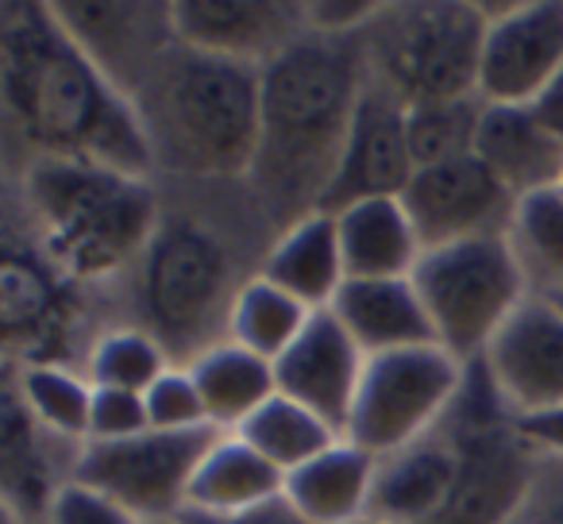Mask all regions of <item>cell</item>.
Returning <instances> with one entry per match:
<instances>
[{"label":"cell","mask_w":563,"mask_h":524,"mask_svg":"<svg viewBox=\"0 0 563 524\" xmlns=\"http://www.w3.org/2000/svg\"><path fill=\"white\" fill-rule=\"evenodd\" d=\"M486 9L471 0L383 4L363 32L367 74L406 109L478 97Z\"/></svg>","instance_id":"obj_6"},{"label":"cell","mask_w":563,"mask_h":524,"mask_svg":"<svg viewBox=\"0 0 563 524\" xmlns=\"http://www.w3.org/2000/svg\"><path fill=\"white\" fill-rule=\"evenodd\" d=\"M375 455L355 447L352 439H336L329 451L309 459L294 475H286V501L309 524H355L371 509L375 486Z\"/></svg>","instance_id":"obj_25"},{"label":"cell","mask_w":563,"mask_h":524,"mask_svg":"<svg viewBox=\"0 0 563 524\" xmlns=\"http://www.w3.org/2000/svg\"><path fill=\"white\" fill-rule=\"evenodd\" d=\"M548 301H552V305H555V309H560V313H563V290H560V293H552V298H548Z\"/></svg>","instance_id":"obj_42"},{"label":"cell","mask_w":563,"mask_h":524,"mask_svg":"<svg viewBox=\"0 0 563 524\" xmlns=\"http://www.w3.org/2000/svg\"><path fill=\"white\" fill-rule=\"evenodd\" d=\"M263 70L178 47L132 97L158 186H240L258 150Z\"/></svg>","instance_id":"obj_5"},{"label":"cell","mask_w":563,"mask_h":524,"mask_svg":"<svg viewBox=\"0 0 563 524\" xmlns=\"http://www.w3.org/2000/svg\"><path fill=\"white\" fill-rule=\"evenodd\" d=\"M258 275L290 298H298L309 313H329L347 282L336 216L313 212V216L290 224L271 243Z\"/></svg>","instance_id":"obj_23"},{"label":"cell","mask_w":563,"mask_h":524,"mask_svg":"<svg viewBox=\"0 0 563 524\" xmlns=\"http://www.w3.org/2000/svg\"><path fill=\"white\" fill-rule=\"evenodd\" d=\"M378 9L375 0H309V27L317 35H363L375 24Z\"/></svg>","instance_id":"obj_38"},{"label":"cell","mask_w":563,"mask_h":524,"mask_svg":"<svg viewBox=\"0 0 563 524\" xmlns=\"http://www.w3.org/2000/svg\"><path fill=\"white\" fill-rule=\"evenodd\" d=\"M4 163L74 158L155 178L135 104L66 35L43 0L0 4Z\"/></svg>","instance_id":"obj_2"},{"label":"cell","mask_w":563,"mask_h":524,"mask_svg":"<svg viewBox=\"0 0 563 524\" xmlns=\"http://www.w3.org/2000/svg\"><path fill=\"white\" fill-rule=\"evenodd\" d=\"M58 24L93 66L132 101L143 81L178 47L174 4L151 0H55Z\"/></svg>","instance_id":"obj_12"},{"label":"cell","mask_w":563,"mask_h":524,"mask_svg":"<svg viewBox=\"0 0 563 524\" xmlns=\"http://www.w3.org/2000/svg\"><path fill=\"white\" fill-rule=\"evenodd\" d=\"M463 382V363L440 344L375 355L363 370L344 439L383 459L440 428Z\"/></svg>","instance_id":"obj_10"},{"label":"cell","mask_w":563,"mask_h":524,"mask_svg":"<svg viewBox=\"0 0 563 524\" xmlns=\"http://www.w3.org/2000/svg\"><path fill=\"white\" fill-rule=\"evenodd\" d=\"M460 451L444 428L375 462L367 516L383 524H429L455 482Z\"/></svg>","instance_id":"obj_22"},{"label":"cell","mask_w":563,"mask_h":524,"mask_svg":"<svg viewBox=\"0 0 563 524\" xmlns=\"http://www.w3.org/2000/svg\"><path fill=\"white\" fill-rule=\"evenodd\" d=\"M43 524H140V521H135L132 513H124L117 501L89 490V486L70 482L55 498V505H51V513Z\"/></svg>","instance_id":"obj_36"},{"label":"cell","mask_w":563,"mask_h":524,"mask_svg":"<svg viewBox=\"0 0 563 524\" xmlns=\"http://www.w3.org/2000/svg\"><path fill=\"white\" fill-rule=\"evenodd\" d=\"M509 243L529 278L532 298H552L563 290V189H544L517 201Z\"/></svg>","instance_id":"obj_32"},{"label":"cell","mask_w":563,"mask_h":524,"mask_svg":"<svg viewBox=\"0 0 563 524\" xmlns=\"http://www.w3.org/2000/svg\"><path fill=\"white\" fill-rule=\"evenodd\" d=\"M151 428L147 401L132 390H97L93 416H89V444H112V439H132Z\"/></svg>","instance_id":"obj_35"},{"label":"cell","mask_w":563,"mask_h":524,"mask_svg":"<svg viewBox=\"0 0 563 524\" xmlns=\"http://www.w3.org/2000/svg\"><path fill=\"white\" fill-rule=\"evenodd\" d=\"M4 224L16 227L55 275L97 301L117 321L124 286L163 216L155 178L74 158L4 163Z\"/></svg>","instance_id":"obj_3"},{"label":"cell","mask_w":563,"mask_h":524,"mask_svg":"<svg viewBox=\"0 0 563 524\" xmlns=\"http://www.w3.org/2000/svg\"><path fill=\"white\" fill-rule=\"evenodd\" d=\"M86 444H70L47 432L16 393L4 386L0 401V498L4 516L20 524H43L55 498L74 482Z\"/></svg>","instance_id":"obj_17"},{"label":"cell","mask_w":563,"mask_h":524,"mask_svg":"<svg viewBox=\"0 0 563 524\" xmlns=\"http://www.w3.org/2000/svg\"><path fill=\"white\" fill-rule=\"evenodd\" d=\"M163 216L124 286L117 321L140 324L178 367L228 339L240 290L278 239L240 186H158Z\"/></svg>","instance_id":"obj_1"},{"label":"cell","mask_w":563,"mask_h":524,"mask_svg":"<svg viewBox=\"0 0 563 524\" xmlns=\"http://www.w3.org/2000/svg\"><path fill=\"white\" fill-rule=\"evenodd\" d=\"M4 386L47 432L70 444H89L97 386L66 363H4Z\"/></svg>","instance_id":"obj_28"},{"label":"cell","mask_w":563,"mask_h":524,"mask_svg":"<svg viewBox=\"0 0 563 524\" xmlns=\"http://www.w3.org/2000/svg\"><path fill=\"white\" fill-rule=\"evenodd\" d=\"M483 359L517 416L563 405V313L548 298L525 301Z\"/></svg>","instance_id":"obj_18"},{"label":"cell","mask_w":563,"mask_h":524,"mask_svg":"<svg viewBox=\"0 0 563 524\" xmlns=\"http://www.w3.org/2000/svg\"><path fill=\"white\" fill-rule=\"evenodd\" d=\"M151 524H181V521H151Z\"/></svg>","instance_id":"obj_44"},{"label":"cell","mask_w":563,"mask_h":524,"mask_svg":"<svg viewBox=\"0 0 563 524\" xmlns=\"http://www.w3.org/2000/svg\"><path fill=\"white\" fill-rule=\"evenodd\" d=\"M363 89V35L340 40L309 32L286 55L263 66L258 150L247 174V193L274 235L324 212Z\"/></svg>","instance_id":"obj_4"},{"label":"cell","mask_w":563,"mask_h":524,"mask_svg":"<svg viewBox=\"0 0 563 524\" xmlns=\"http://www.w3.org/2000/svg\"><path fill=\"white\" fill-rule=\"evenodd\" d=\"M286 498V475L258 455L240 432H220L217 444L197 462L189 505L197 513H243Z\"/></svg>","instance_id":"obj_26"},{"label":"cell","mask_w":563,"mask_h":524,"mask_svg":"<svg viewBox=\"0 0 563 524\" xmlns=\"http://www.w3.org/2000/svg\"><path fill=\"white\" fill-rule=\"evenodd\" d=\"M486 40L478 97L486 104H532L563 70V0L483 4Z\"/></svg>","instance_id":"obj_13"},{"label":"cell","mask_w":563,"mask_h":524,"mask_svg":"<svg viewBox=\"0 0 563 524\" xmlns=\"http://www.w3.org/2000/svg\"><path fill=\"white\" fill-rule=\"evenodd\" d=\"M363 370H367V355L347 336L336 313H313V321L306 324L298 344L274 363L278 393L313 409L340 436H344L347 416H352Z\"/></svg>","instance_id":"obj_19"},{"label":"cell","mask_w":563,"mask_h":524,"mask_svg":"<svg viewBox=\"0 0 563 524\" xmlns=\"http://www.w3.org/2000/svg\"><path fill=\"white\" fill-rule=\"evenodd\" d=\"M440 428L460 451L455 482L429 524H509L544 455L521 436L486 359L463 363V382Z\"/></svg>","instance_id":"obj_7"},{"label":"cell","mask_w":563,"mask_h":524,"mask_svg":"<svg viewBox=\"0 0 563 524\" xmlns=\"http://www.w3.org/2000/svg\"><path fill=\"white\" fill-rule=\"evenodd\" d=\"M517 428L521 436L537 447L548 459H563V405L548 409V413H532V416H517Z\"/></svg>","instance_id":"obj_40"},{"label":"cell","mask_w":563,"mask_h":524,"mask_svg":"<svg viewBox=\"0 0 563 524\" xmlns=\"http://www.w3.org/2000/svg\"><path fill=\"white\" fill-rule=\"evenodd\" d=\"M355 524H383V521H375V516H363V521H355Z\"/></svg>","instance_id":"obj_43"},{"label":"cell","mask_w":563,"mask_h":524,"mask_svg":"<svg viewBox=\"0 0 563 524\" xmlns=\"http://www.w3.org/2000/svg\"><path fill=\"white\" fill-rule=\"evenodd\" d=\"M532 112L540 116V124L548 127V132L555 135V140L563 143V70L555 74L552 81H548L544 93L532 101Z\"/></svg>","instance_id":"obj_41"},{"label":"cell","mask_w":563,"mask_h":524,"mask_svg":"<svg viewBox=\"0 0 563 524\" xmlns=\"http://www.w3.org/2000/svg\"><path fill=\"white\" fill-rule=\"evenodd\" d=\"M483 97H463V101L409 109V147H413L417 170L471 155L475 150L478 120H483Z\"/></svg>","instance_id":"obj_33"},{"label":"cell","mask_w":563,"mask_h":524,"mask_svg":"<svg viewBox=\"0 0 563 524\" xmlns=\"http://www.w3.org/2000/svg\"><path fill=\"white\" fill-rule=\"evenodd\" d=\"M309 321H313V313L298 298H290V293L278 290L274 282H266L263 275H255L232 305L228 339L255 352L258 359L278 363L282 355L298 344V336L306 332Z\"/></svg>","instance_id":"obj_29"},{"label":"cell","mask_w":563,"mask_h":524,"mask_svg":"<svg viewBox=\"0 0 563 524\" xmlns=\"http://www.w3.org/2000/svg\"><path fill=\"white\" fill-rule=\"evenodd\" d=\"M329 313H336L367 359L437 344L413 278H347Z\"/></svg>","instance_id":"obj_21"},{"label":"cell","mask_w":563,"mask_h":524,"mask_svg":"<svg viewBox=\"0 0 563 524\" xmlns=\"http://www.w3.org/2000/svg\"><path fill=\"white\" fill-rule=\"evenodd\" d=\"M189 375L201 390L205 413L217 432H240L278 393L274 363L258 359L255 352L232 344V339L197 355L189 363Z\"/></svg>","instance_id":"obj_27"},{"label":"cell","mask_w":563,"mask_h":524,"mask_svg":"<svg viewBox=\"0 0 563 524\" xmlns=\"http://www.w3.org/2000/svg\"><path fill=\"white\" fill-rule=\"evenodd\" d=\"M178 521L181 524H309L286 498L258 509H243V513H197V509H186Z\"/></svg>","instance_id":"obj_39"},{"label":"cell","mask_w":563,"mask_h":524,"mask_svg":"<svg viewBox=\"0 0 563 524\" xmlns=\"http://www.w3.org/2000/svg\"><path fill=\"white\" fill-rule=\"evenodd\" d=\"M174 27L186 47L258 70L313 32L301 0H174Z\"/></svg>","instance_id":"obj_15"},{"label":"cell","mask_w":563,"mask_h":524,"mask_svg":"<svg viewBox=\"0 0 563 524\" xmlns=\"http://www.w3.org/2000/svg\"><path fill=\"white\" fill-rule=\"evenodd\" d=\"M560 189H563V181H560Z\"/></svg>","instance_id":"obj_46"},{"label":"cell","mask_w":563,"mask_h":524,"mask_svg":"<svg viewBox=\"0 0 563 524\" xmlns=\"http://www.w3.org/2000/svg\"><path fill=\"white\" fill-rule=\"evenodd\" d=\"M0 316H4V363H86L97 332L109 316L89 293L47 267V258L4 224L0 263Z\"/></svg>","instance_id":"obj_9"},{"label":"cell","mask_w":563,"mask_h":524,"mask_svg":"<svg viewBox=\"0 0 563 524\" xmlns=\"http://www.w3.org/2000/svg\"><path fill=\"white\" fill-rule=\"evenodd\" d=\"M217 428L158 432L147 428L132 439L86 444L74 482L89 486L101 498L117 501L140 524L178 521L189 505L197 462L217 444Z\"/></svg>","instance_id":"obj_11"},{"label":"cell","mask_w":563,"mask_h":524,"mask_svg":"<svg viewBox=\"0 0 563 524\" xmlns=\"http://www.w3.org/2000/svg\"><path fill=\"white\" fill-rule=\"evenodd\" d=\"M240 436L247 439L258 455H266L282 475H294V470L306 467L309 459L329 451L336 439H344L329 421H321L313 409L298 405V401L286 398V393H274V398L243 424Z\"/></svg>","instance_id":"obj_30"},{"label":"cell","mask_w":563,"mask_h":524,"mask_svg":"<svg viewBox=\"0 0 563 524\" xmlns=\"http://www.w3.org/2000/svg\"><path fill=\"white\" fill-rule=\"evenodd\" d=\"M413 286L429 309L437 344L460 363L483 359L509 316L532 298L509 235H478L424 250Z\"/></svg>","instance_id":"obj_8"},{"label":"cell","mask_w":563,"mask_h":524,"mask_svg":"<svg viewBox=\"0 0 563 524\" xmlns=\"http://www.w3.org/2000/svg\"><path fill=\"white\" fill-rule=\"evenodd\" d=\"M147 416L151 428L158 432H194V428H212L209 413H205L201 390H197L189 367H170L147 393Z\"/></svg>","instance_id":"obj_34"},{"label":"cell","mask_w":563,"mask_h":524,"mask_svg":"<svg viewBox=\"0 0 563 524\" xmlns=\"http://www.w3.org/2000/svg\"><path fill=\"white\" fill-rule=\"evenodd\" d=\"M471 155L521 201L563 181V143L540 124L532 104H483Z\"/></svg>","instance_id":"obj_20"},{"label":"cell","mask_w":563,"mask_h":524,"mask_svg":"<svg viewBox=\"0 0 563 524\" xmlns=\"http://www.w3.org/2000/svg\"><path fill=\"white\" fill-rule=\"evenodd\" d=\"M4 524H20V521H12V516H4Z\"/></svg>","instance_id":"obj_45"},{"label":"cell","mask_w":563,"mask_h":524,"mask_svg":"<svg viewBox=\"0 0 563 524\" xmlns=\"http://www.w3.org/2000/svg\"><path fill=\"white\" fill-rule=\"evenodd\" d=\"M509 524H563V459H540L532 490L525 493Z\"/></svg>","instance_id":"obj_37"},{"label":"cell","mask_w":563,"mask_h":524,"mask_svg":"<svg viewBox=\"0 0 563 524\" xmlns=\"http://www.w3.org/2000/svg\"><path fill=\"white\" fill-rule=\"evenodd\" d=\"M413 174L417 163L409 147V109L398 97L378 89L367 74V89L347 127L344 158H340L324 212H340L355 201H375V197H401Z\"/></svg>","instance_id":"obj_16"},{"label":"cell","mask_w":563,"mask_h":524,"mask_svg":"<svg viewBox=\"0 0 563 524\" xmlns=\"http://www.w3.org/2000/svg\"><path fill=\"white\" fill-rule=\"evenodd\" d=\"M332 216H336L347 278H413L424 243L401 197L355 201Z\"/></svg>","instance_id":"obj_24"},{"label":"cell","mask_w":563,"mask_h":524,"mask_svg":"<svg viewBox=\"0 0 563 524\" xmlns=\"http://www.w3.org/2000/svg\"><path fill=\"white\" fill-rule=\"evenodd\" d=\"M170 367H178L170 359V352L151 332H143L140 324L128 321L97 332V339L86 352V363H81V370H86V378L97 390L132 393H147Z\"/></svg>","instance_id":"obj_31"},{"label":"cell","mask_w":563,"mask_h":524,"mask_svg":"<svg viewBox=\"0 0 563 524\" xmlns=\"http://www.w3.org/2000/svg\"><path fill=\"white\" fill-rule=\"evenodd\" d=\"M401 204L424 250L478 239V235H509L517 212V197L475 155L421 166L401 193Z\"/></svg>","instance_id":"obj_14"}]
</instances>
